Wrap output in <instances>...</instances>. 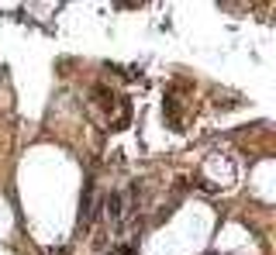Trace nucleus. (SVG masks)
I'll use <instances>...</instances> for the list:
<instances>
[{
    "label": "nucleus",
    "instance_id": "nucleus-1",
    "mask_svg": "<svg viewBox=\"0 0 276 255\" xmlns=\"http://www.w3.org/2000/svg\"><path fill=\"white\" fill-rule=\"evenodd\" d=\"M121 204H124L121 193H111V196L104 200V207H107V214H111V218H121Z\"/></svg>",
    "mask_w": 276,
    "mask_h": 255
},
{
    "label": "nucleus",
    "instance_id": "nucleus-2",
    "mask_svg": "<svg viewBox=\"0 0 276 255\" xmlns=\"http://www.w3.org/2000/svg\"><path fill=\"white\" fill-rule=\"evenodd\" d=\"M121 255H135V252H131V248H124V252H121Z\"/></svg>",
    "mask_w": 276,
    "mask_h": 255
}]
</instances>
